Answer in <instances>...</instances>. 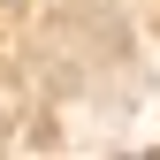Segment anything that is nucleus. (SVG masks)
Returning a JSON list of instances; mask_svg holds the SVG:
<instances>
[]
</instances>
